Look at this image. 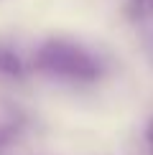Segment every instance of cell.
<instances>
[{"label": "cell", "instance_id": "1", "mask_svg": "<svg viewBox=\"0 0 153 155\" xmlns=\"http://www.w3.org/2000/svg\"><path fill=\"white\" fill-rule=\"evenodd\" d=\"M33 64L38 71L69 81H94L102 71L100 61L87 48L64 38H49L46 43H41Z\"/></svg>", "mask_w": 153, "mask_h": 155}, {"label": "cell", "instance_id": "2", "mask_svg": "<svg viewBox=\"0 0 153 155\" xmlns=\"http://www.w3.org/2000/svg\"><path fill=\"white\" fill-rule=\"evenodd\" d=\"M0 74H5V76H21L23 74V64L10 48H0Z\"/></svg>", "mask_w": 153, "mask_h": 155}, {"label": "cell", "instance_id": "3", "mask_svg": "<svg viewBox=\"0 0 153 155\" xmlns=\"http://www.w3.org/2000/svg\"><path fill=\"white\" fill-rule=\"evenodd\" d=\"M145 137H148V145H151V150H153V120H151V125H148V132H145Z\"/></svg>", "mask_w": 153, "mask_h": 155}]
</instances>
